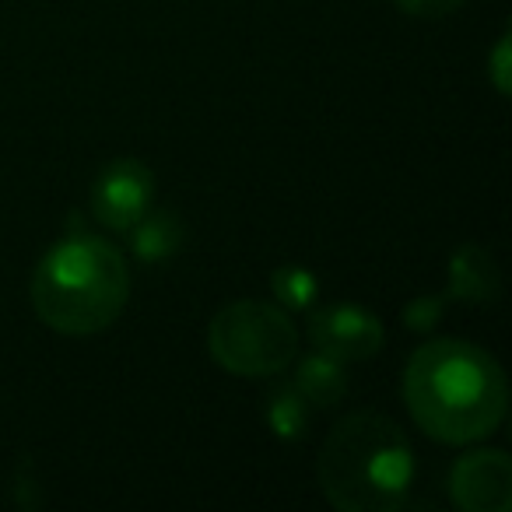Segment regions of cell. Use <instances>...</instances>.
<instances>
[{"label":"cell","mask_w":512,"mask_h":512,"mask_svg":"<svg viewBox=\"0 0 512 512\" xmlns=\"http://www.w3.org/2000/svg\"><path fill=\"white\" fill-rule=\"evenodd\" d=\"M271 292L285 313H306L320 299V278L299 264H285L271 274Z\"/></svg>","instance_id":"7c38bea8"},{"label":"cell","mask_w":512,"mask_h":512,"mask_svg":"<svg viewBox=\"0 0 512 512\" xmlns=\"http://www.w3.org/2000/svg\"><path fill=\"white\" fill-rule=\"evenodd\" d=\"M404 400L425 435L446 446L481 442L502 425L509 383L495 358L470 341H428L407 358Z\"/></svg>","instance_id":"6da1fadb"},{"label":"cell","mask_w":512,"mask_h":512,"mask_svg":"<svg viewBox=\"0 0 512 512\" xmlns=\"http://www.w3.org/2000/svg\"><path fill=\"white\" fill-rule=\"evenodd\" d=\"M207 351L232 376H278L299 355V330L281 306L260 299H239L218 309V316L211 320Z\"/></svg>","instance_id":"277c9868"},{"label":"cell","mask_w":512,"mask_h":512,"mask_svg":"<svg viewBox=\"0 0 512 512\" xmlns=\"http://www.w3.org/2000/svg\"><path fill=\"white\" fill-rule=\"evenodd\" d=\"M313 411L316 407L295 390V383H285V386H274L264 400V418H267V428L274 432V439L281 442H299L306 439L309 432V421H313Z\"/></svg>","instance_id":"8fae6325"},{"label":"cell","mask_w":512,"mask_h":512,"mask_svg":"<svg viewBox=\"0 0 512 512\" xmlns=\"http://www.w3.org/2000/svg\"><path fill=\"white\" fill-rule=\"evenodd\" d=\"M411 18H446L463 8V0H393Z\"/></svg>","instance_id":"5bb4252c"},{"label":"cell","mask_w":512,"mask_h":512,"mask_svg":"<svg viewBox=\"0 0 512 512\" xmlns=\"http://www.w3.org/2000/svg\"><path fill=\"white\" fill-rule=\"evenodd\" d=\"M442 313H446V295H418L414 302H407L404 323L414 334H428L442 320Z\"/></svg>","instance_id":"4fadbf2b"},{"label":"cell","mask_w":512,"mask_h":512,"mask_svg":"<svg viewBox=\"0 0 512 512\" xmlns=\"http://www.w3.org/2000/svg\"><path fill=\"white\" fill-rule=\"evenodd\" d=\"M488 74H491V85H495V92L509 95V36L498 39L495 53H491Z\"/></svg>","instance_id":"9a60e30c"},{"label":"cell","mask_w":512,"mask_h":512,"mask_svg":"<svg viewBox=\"0 0 512 512\" xmlns=\"http://www.w3.org/2000/svg\"><path fill=\"white\" fill-rule=\"evenodd\" d=\"M309 341L316 351L337 358V362H369L372 355L383 351L386 330L369 309L351 306V302H337V306H323L309 316Z\"/></svg>","instance_id":"8992f818"},{"label":"cell","mask_w":512,"mask_h":512,"mask_svg":"<svg viewBox=\"0 0 512 512\" xmlns=\"http://www.w3.org/2000/svg\"><path fill=\"white\" fill-rule=\"evenodd\" d=\"M155 200V176L137 158H116L99 176L92 179L88 190V207L92 218L109 232H127L137 218Z\"/></svg>","instance_id":"5b68a950"},{"label":"cell","mask_w":512,"mask_h":512,"mask_svg":"<svg viewBox=\"0 0 512 512\" xmlns=\"http://www.w3.org/2000/svg\"><path fill=\"white\" fill-rule=\"evenodd\" d=\"M316 481L341 512H393L411 491L414 449L393 418L351 411L323 439Z\"/></svg>","instance_id":"7a4b0ae2"},{"label":"cell","mask_w":512,"mask_h":512,"mask_svg":"<svg viewBox=\"0 0 512 512\" xmlns=\"http://www.w3.org/2000/svg\"><path fill=\"white\" fill-rule=\"evenodd\" d=\"M292 383L313 407H334L348 393V372H344V362L316 351V355L302 358Z\"/></svg>","instance_id":"30bf717a"},{"label":"cell","mask_w":512,"mask_h":512,"mask_svg":"<svg viewBox=\"0 0 512 512\" xmlns=\"http://www.w3.org/2000/svg\"><path fill=\"white\" fill-rule=\"evenodd\" d=\"M130 299L127 260L113 242L74 232L39 260L32 274V309L64 337L102 334Z\"/></svg>","instance_id":"3957f363"},{"label":"cell","mask_w":512,"mask_h":512,"mask_svg":"<svg viewBox=\"0 0 512 512\" xmlns=\"http://www.w3.org/2000/svg\"><path fill=\"white\" fill-rule=\"evenodd\" d=\"M449 498L463 512L512 509V460L502 449H470L449 470Z\"/></svg>","instance_id":"52a82bcc"},{"label":"cell","mask_w":512,"mask_h":512,"mask_svg":"<svg viewBox=\"0 0 512 512\" xmlns=\"http://www.w3.org/2000/svg\"><path fill=\"white\" fill-rule=\"evenodd\" d=\"M502 288V274H498L495 256L477 242H463L460 249H453L446 267V295L467 306H484V302L498 299Z\"/></svg>","instance_id":"ba28073f"},{"label":"cell","mask_w":512,"mask_h":512,"mask_svg":"<svg viewBox=\"0 0 512 512\" xmlns=\"http://www.w3.org/2000/svg\"><path fill=\"white\" fill-rule=\"evenodd\" d=\"M127 246L141 264H162L169 256H176L186 242V225L176 211L169 207H155L144 211L134 225L127 228Z\"/></svg>","instance_id":"9c48e42d"}]
</instances>
